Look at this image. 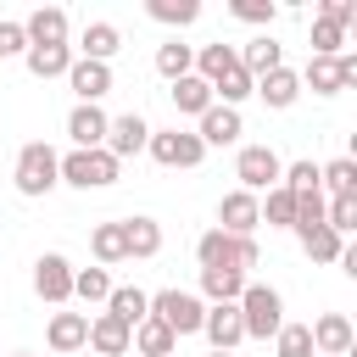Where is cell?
I'll return each instance as SVG.
<instances>
[{
	"label": "cell",
	"instance_id": "d6a6232c",
	"mask_svg": "<svg viewBox=\"0 0 357 357\" xmlns=\"http://www.w3.org/2000/svg\"><path fill=\"white\" fill-rule=\"evenodd\" d=\"M145 11H151L156 22H167V28H190V22L201 17L195 0H145Z\"/></svg>",
	"mask_w": 357,
	"mask_h": 357
},
{
	"label": "cell",
	"instance_id": "4316f807",
	"mask_svg": "<svg viewBox=\"0 0 357 357\" xmlns=\"http://www.w3.org/2000/svg\"><path fill=\"white\" fill-rule=\"evenodd\" d=\"M117 45H123V33H117L112 22H89L78 50H84V61H112V56H117Z\"/></svg>",
	"mask_w": 357,
	"mask_h": 357
},
{
	"label": "cell",
	"instance_id": "30bf717a",
	"mask_svg": "<svg viewBox=\"0 0 357 357\" xmlns=\"http://www.w3.org/2000/svg\"><path fill=\"white\" fill-rule=\"evenodd\" d=\"M33 290H39L50 307H61V301L73 296V262H67L61 251H45V257L33 262Z\"/></svg>",
	"mask_w": 357,
	"mask_h": 357
},
{
	"label": "cell",
	"instance_id": "9c48e42d",
	"mask_svg": "<svg viewBox=\"0 0 357 357\" xmlns=\"http://www.w3.org/2000/svg\"><path fill=\"white\" fill-rule=\"evenodd\" d=\"M145 139H151V123H145L139 112H123V117H112V123H106V145H100V151L123 162V156H139V151H145Z\"/></svg>",
	"mask_w": 357,
	"mask_h": 357
},
{
	"label": "cell",
	"instance_id": "7a4b0ae2",
	"mask_svg": "<svg viewBox=\"0 0 357 357\" xmlns=\"http://www.w3.org/2000/svg\"><path fill=\"white\" fill-rule=\"evenodd\" d=\"M234 307H240V329H245V340H268V335L284 329V301H279L273 284H245Z\"/></svg>",
	"mask_w": 357,
	"mask_h": 357
},
{
	"label": "cell",
	"instance_id": "836d02e7",
	"mask_svg": "<svg viewBox=\"0 0 357 357\" xmlns=\"http://www.w3.org/2000/svg\"><path fill=\"white\" fill-rule=\"evenodd\" d=\"M73 296L78 301H106L112 296V273L106 268H73Z\"/></svg>",
	"mask_w": 357,
	"mask_h": 357
},
{
	"label": "cell",
	"instance_id": "9a60e30c",
	"mask_svg": "<svg viewBox=\"0 0 357 357\" xmlns=\"http://www.w3.org/2000/svg\"><path fill=\"white\" fill-rule=\"evenodd\" d=\"M84 346H95L100 357H123V351L134 346V329H128V324H117L112 312H95V318H89V340H84Z\"/></svg>",
	"mask_w": 357,
	"mask_h": 357
},
{
	"label": "cell",
	"instance_id": "e0dca14e",
	"mask_svg": "<svg viewBox=\"0 0 357 357\" xmlns=\"http://www.w3.org/2000/svg\"><path fill=\"white\" fill-rule=\"evenodd\" d=\"M307 335H312V351H324V357H346L351 351V324L340 312H324L318 324H307Z\"/></svg>",
	"mask_w": 357,
	"mask_h": 357
},
{
	"label": "cell",
	"instance_id": "7c38bea8",
	"mask_svg": "<svg viewBox=\"0 0 357 357\" xmlns=\"http://www.w3.org/2000/svg\"><path fill=\"white\" fill-rule=\"evenodd\" d=\"M201 335L212 340V351H234V346L245 340V329H240V307H234V301H218V307H206V318H201Z\"/></svg>",
	"mask_w": 357,
	"mask_h": 357
},
{
	"label": "cell",
	"instance_id": "8992f818",
	"mask_svg": "<svg viewBox=\"0 0 357 357\" xmlns=\"http://www.w3.org/2000/svg\"><path fill=\"white\" fill-rule=\"evenodd\" d=\"M279 173H284V162H279V151H273V145H245V151L234 156V178H240V190H245V195L273 190V184H279Z\"/></svg>",
	"mask_w": 357,
	"mask_h": 357
},
{
	"label": "cell",
	"instance_id": "83f0119b",
	"mask_svg": "<svg viewBox=\"0 0 357 357\" xmlns=\"http://www.w3.org/2000/svg\"><path fill=\"white\" fill-rule=\"evenodd\" d=\"M156 73H162L167 84H178L184 73H195V50H190V45H178V39H167V45L156 50Z\"/></svg>",
	"mask_w": 357,
	"mask_h": 357
},
{
	"label": "cell",
	"instance_id": "52a82bcc",
	"mask_svg": "<svg viewBox=\"0 0 357 357\" xmlns=\"http://www.w3.org/2000/svg\"><path fill=\"white\" fill-rule=\"evenodd\" d=\"M145 151L162 162V167H195L201 156H206V145L195 139V134H184V128H151V139H145Z\"/></svg>",
	"mask_w": 357,
	"mask_h": 357
},
{
	"label": "cell",
	"instance_id": "7402d4cb",
	"mask_svg": "<svg viewBox=\"0 0 357 357\" xmlns=\"http://www.w3.org/2000/svg\"><path fill=\"white\" fill-rule=\"evenodd\" d=\"M28 73L33 78H61L67 67H73V45H28Z\"/></svg>",
	"mask_w": 357,
	"mask_h": 357
},
{
	"label": "cell",
	"instance_id": "4dcf8cb0",
	"mask_svg": "<svg viewBox=\"0 0 357 357\" xmlns=\"http://www.w3.org/2000/svg\"><path fill=\"white\" fill-rule=\"evenodd\" d=\"M134 346L145 351V357H173V329L167 324H156V318H145V324H134Z\"/></svg>",
	"mask_w": 357,
	"mask_h": 357
},
{
	"label": "cell",
	"instance_id": "2e32d148",
	"mask_svg": "<svg viewBox=\"0 0 357 357\" xmlns=\"http://www.w3.org/2000/svg\"><path fill=\"white\" fill-rule=\"evenodd\" d=\"M195 139H201V145H234V139H240V112L212 100V106L201 112V128H195Z\"/></svg>",
	"mask_w": 357,
	"mask_h": 357
},
{
	"label": "cell",
	"instance_id": "ee69618b",
	"mask_svg": "<svg viewBox=\"0 0 357 357\" xmlns=\"http://www.w3.org/2000/svg\"><path fill=\"white\" fill-rule=\"evenodd\" d=\"M17 357H28V351H17Z\"/></svg>",
	"mask_w": 357,
	"mask_h": 357
},
{
	"label": "cell",
	"instance_id": "603a6c76",
	"mask_svg": "<svg viewBox=\"0 0 357 357\" xmlns=\"http://www.w3.org/2000/svg\"><path fill=\"white\" fill-rule=\"evenodd\" d=\"M123 245H128V257H156L162 251V223L156 218H123Z\"/></svg>",
	"mask_w": 357,
	"mask_h": 357
},
{
	"label": "cell",
	"instance_id": "f1b7e54d",
	"mask_svg": "<svg viewBox=\"0 0 357 357\" xmlns=\"http://www.w3.org/2000/svg\"><path fill=\"white\" fill-rule=\"evenodd\" d=\"M257 212H262V223H268V229H290V223H296V195H290L284 184H273V190H268V201H257Z\"/></svg>",
	"mask_w": 357,
	"mask_h": 357
},
{
	"label": "cell",
	"instance_id": "6da1fadb",
	"mask_svg": "<svg viewBox=\"0 0 357 357\" xmlns=\"http://www.w3.org/2000/svg\"><path fill=\"white\" fill-rule=\"evenodd\" d=\"M195 257H201V268H229V273H245V268L262 262L251 234H223V229H206L195 240Z\"/></svg>",
	"mask_w": 357,
	"mask_h": 357
},
{
	"label": "cell",
	"instance_id": "ac0fdd59",
	"mask_svg": "<svg viewBox=\"0 0 357 357\" xmlns=\"http://www.w3.org/2000/svg\"><path fill=\"white\" fill-rule=\"evenodd\" d=\"M251 95H262L273 112H284V106H296V95H301V78H296L290 67H273V73H262V78L251 84Z\"/></svg>",
	"mask_w": 357,
	"mask_h": 357
},
{
	"label": "cell",
	"instance_id": "74e56055",
	"mask_svg": "<svg viewBox=\"0 0 357 357\" xmlns=\"http://www.w3.org/2000/svg\"><path fill=\"white\" fill-rule=\"evenodd\" d=\"M273 346H279V357H312V335H307V324H284V329L273 335Z\"/></svg>",
	"mask_w": 357,
	"mask_h": 357
},
{
	"label": "cell",
	"instance_id": "8d00e7d4",
	"mask_svg": "<svg viewBox=\"0 0 357 357\" xmlns=\"http://www.w3.org/2000/svg\"><path fill=\"white\" fill-rule=\"evenodd\" d=\"M324 223H329L335 234H351V229H357V195H335V201L324 206Z\"/></svg>",
	"mask_w": 357,
	"mask_h": 357
},
{
	"label": "cell",
	"instance_id": "3957f363",
	"mask_svg": "<svg viewBox=\"0 0 357 357\" xmlns=\"http://www.w3.org/2000/svg\"><path fill=\"white\" fill-rule=\"evenodd\" d=\"M56 184H61V156H56L45 139L22 145V151H17V190H22V195H50Z\"/></svg>",
	"mask_w": 357,
	"mask_h": 357
},
{
	"label": "cell",
	"instance_id": "ba28073f",
	"mask_svg": "<svg viewBox=\"0 0 357 357\" xmlns=\"http://www.w3.org/2000/svg\"><path fill=\"white\" fill-rule=\"evenodd\" d=\"M301 84H312V95H340V89H351L357 84V56H335V61H324V56H312L307 61V73H296Z\"/></svg>",
	"mask_w": 357,
	"mask_h": 357
},
{
	"label": "cell",
	"instance_id": "cb8c5ba5",
	"mask_svg": "<svg viewBox=\"0 0 357 357\" xmlns=\"http://www.w3.org/2000/svg\"><path fill=\"white\" fill-rule=\"evenodd\" d=\"M234 56H240V67L251 73V84H257L262 73H273V67H284V61H279V45H273V33H257V39H251L245 50H234Z\"/></svg>",
	"mask_w": 357,
	"mask_h": 357
},
{
	"label": "cell",
	"instance_id": "d590c367",
	"mask_svg": "<svg viewBox=\"0 0 357 357\" xmlns=\"http://www.w3.org/2000/svg\"><path fill=\"white\" fill-rule=\"evenodd\" d=\"M318 184H329L335 195H357V162H351V156H340V162L318 167Z\"/></svg>",
	"mask_w": 357,
	"mask_h": 357
},
{
	"label": "cell",
	"instance_id": "5bb4252c",
	"mask_svg": "<svg viewBox=\"0 0 357 357\" xmlns=\"http://www.w3.org/2000/svg\"><path fill=\"white\" fill-rule=\"evenodd\" d=\"M262 223V212H257V195H245V190H229L223 201H218V229L223 234H251Z\"/></svg>",
	"mask_w": 357,
	"mask_h": 357
},
{
	"label": "cell",
	"instance_id": "d4e9b609",
	"mask_svg": "<svg viewBox=\"0 0 357 357\" xmlns=\"http://www.w3.org/2000/svg\"><path fill=\"white\" fill-rule=\"evenodd\" d=\"M296 234H301V251H307L312 262H340V251H346L329 223H307V229H296Z\"/></svg>",
	"mask_w": 357,
	"mask_h": 357
},
{
	"label": "cell",
	"instance_id": "5b68a950",
	"mask_svg": "<svg viewBox=\"0 0 357 357\" xmlns=\"http://www.w3.org/2000/svg\"><path fill=\"white\" fill-rule=\"evenodd\" d=\"M61 184L106 190V184H117V156H106V151H67L61 156Z\"/></svg>",
	"mask_w": 357,
	"mask_h": 357
},
{
	"label": "cell",
	"instance_id": "277c9868",
	"mask_svg": "<svg viewBox=\"0 0 357 357\" xmlns=\"http://www.w3.org/2000/svg\"><path fill=\"white\" fill-rule=\"evenodd\" d=\"M151 318H156V324H167V329H173V340H178V335H201L206 301H201V296H190V290H162V296H151Z\"/></svg>",
	"mask_w": 357,
	"mask_h": 357
},
{
	"label": "cell",
	"instance_id": "60d3db41",
	"mask_svg": "<svg viewBox=\"0 0 357 357\" xmlns=\"http://www.w3.org/2000/svg\"><path fill=\"white\" fill-rule=\"evenodd\" d=\"M240 22H273V0H234Z\"/></svg>",
	"mask_w": 357,
	"mask_h": 357
},
{
	"label": "cell",
	"instance_id": "44dd1931",
	"mask_svg": "<svg viewBox=\"0 0 357 357\" xmlns=\"http://www.w3.org/2000/svg\"><path fill=\"white\" fill-rule=\"evenodd\" d=\"M45 340H50V351H78L89 340V312H56Z\"/></svg>",
	"mask_w": 357,
	"mask_h": 357
},
{
	"label": "cell",
	"instance_id": "f546056e",
	"mask_svg": "<svg viewBox=\"0 0 357 357\" xmlns=\"http://www.w3.org/2000/svg\"><path fill=\"white\" fill-rule=\"evenodd\" d=\"M201 290L212 296V307H218V301H240L245 273H229V268H201Z\"/></svg>",
	"mask_w": 357,
	"mask_h": 357
},
{
	"label": "cell",
	"instance_id": "d6986e66",
	"mask_svg": "<svg viewBox=\"0 0 357 357\" xmlns=\"http://www.w3.org/2000/svg\"><path fill=\"white\" fill-rule=\"evenodd\" d=\"M106 312L117 318V324H145L151 318V296L139 290V284H112V296H106Z\"/></svg>",
	"mask_w": 357,
	"mask_h": 357
},
{
	"label": "cell",
	"instance_id": "f35d334b",
	"mask_svg": "<svg viewBox=\"0 0 357 357\" xmlns=\"http://www.w3.org/2000/svg\"><path fill=\"white\" fill-rule=\"evenodd\" d=\"M324 206H329V201H324V190H301V195H296V223H290V229L324 223Z\"/></svg>",
	"mask_w": 357,
	"mask_h": 357
},
{
	"label": "cell",
	"instance_id": "e575fe53",
	"mask_svg": "<svg viewBox=\"0 0 357 357\" xmlns=\"http://www.w3.org/2000/svg\"><path fill=\"white\" fill-rule=\"evenodd\" d=\"M89 245H95V257H100V262H128V245H123V223H100V229L89 234Z\"/></svg>",
	"mask_w": 357,
	"mask_h": 357
},
{
	"label": "cell",
	"instance_id": "8fae6325",
	"mask_svg": "<svg viewBox=\"0 0 357 357\" xmlns=\"http://www.w3.org/2000/svg\"><path fill=\"white\" fill-rule=\"evenodd\" d=\"M67 84H73L78 106H100V95L112 89V67H106V61H84V56H73V67H67Z\"/></svg>",
	"mask_w": 357,
	"mask_h": 357
},
{
	"label": "cell",
	"instance_id": "4fadbf2b",
	"mask_svg": "<svg viewBox=\"0 0 357 357\" xmlns=\"http://www.w3.org/2000/svg\"><path fill=\"white\" fill-rule=\"evenodd\" d=\"M106 112L100 106H73L67 112V139H73V151H100L106 145Z\"/></svg>",
	"mask_w": 357,
	"mask_h": 357
},
{
	"label": "cell",
	"instance_id": "7bdbcfd3",
	"mask_svg": "<svg viewBox=\"0 0 357 357\" xmlns=\"http://www.w3.org/2000/svg\"><path fill=\"white\" fill-rule=\"evenodd\" d=\"M212 357H234V351H212Z\"/></svg>",
	"mask_w": 357,
	"mask_h": 357
},
{
	"label": "cell",
	"instance_id": "ffe728a7",
	"mask_svg": "<svg viewBox=\"0 0 357 357\" xmlns=\"http://www.w3.org/2000/svg\"><path fill=\"white\" fill-rule=\"evenodd\" d=\"M28 45H67V11L61 6H39L28 22H22Z\"/></svg>",
	"mask_w": 357,
	"mask_h": 357
},
{
	"label": "cell",
	"instance_id": "1f68e13d",
	"mask_svg": "<svg viewBox=\"0 0 357 357\" xmlns=\"http://www.w3.org/2000/svg\"><path fill=\"white\" fill-rule=\"evenodd\" d=\"M234 61H240V56H234V45H223V39H218V45H201V50H195V78H206V84H212V78H218V73H229Z\"/></svg>",
	"mask_w": 357,
	"mask_h": 357
},
{
	"label": "cell",
	"instance_id": "484cf974",
	"mask_svg": "<svg viewBox=\"0 0 357 357\" xmlns=\"http://www.w3.org/2000/svg\"><path fill=\"white\" fill-rule=\"evenodd\" d=\"M173 106H178L184 117H201V112L212 106V84H206V78H195V73H184V78L173 84Z\"/></svg>",
	"mask_w": 357,
	"mask_h": 357
},
{
	"label": "cell",
	"instance_id": "b9f144b4",
	"mask_svg": "<svg viewBox=\"0 0 357 357\" xmlns=\"http://www.w3.org/2000/svg\"><path fill=\"white\" fill-rule=\"evenodd\" d=\"M324 22H335V28H346V22H357V6L351 0H324V11H318Z\"/></svg>",
	"mask_w": 357,
	"mask_h": 357
},
{
	"label": "cell",
	"instance_id": "ab89813d",
	"mask_svg": "<svg viewBox=\"0 0 357 357\" xmlns=\"http://www.w3.org/2000/svg\"><path fill=\"white\" fill-rule=\"evenodd\" d=\"M6 56H28V33H22V22H0V61Z\"/></svg>",
	"mask_w": 357,
	"mask_h": 357
}]
</instances>
